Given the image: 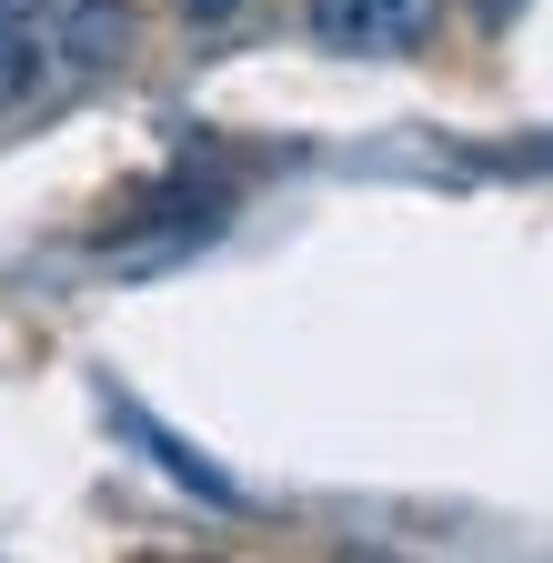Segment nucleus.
Returning a JSON list of instances; mask_svg holds the SVG:
<instances>
[{"instance_id":"obj_5","label":"nucleus","mask_w":553,"mask_h":563,"mask_svg":"<svg viewBox=\"0 0 553 563\" xmlns=\"http://www.w3.org/2000/svg\"><path fill=\"white\" fill-rule=\"evenodd\" d=\"M181 11H191V21H222V11H232V0H181Z\"/></svg>"},{"instance_id":"obj_6","label":"nucleus","mask_w":553,"mask_h":563,"mask_svg":"<svg viewBox=\"0 0 553 563\" xmlns=\"http://www.w3.org/2000/svg\"><path fill=\"white\" fill-rule=\"evenodd\" d=\"M504 11H513V0H483V21H504Z\"/></svg>"},{"instance_id":"obj_2","label":"nucleus","mask_w":553,"mask_h":563,"mask_svg":"<svg viewBox=\"0 0 553 563\" xmlns=\"http://www.w3.org/2000/svg\"><path fill=\"white\" fill-rule=\"evenodd\" d=\"M41 51H60L71 70H111L131 51V11H121V0H60V21H51Z\"/></svg>"},{"instance_id":"obj_4","label":"nucleus","mask_w":553,"mask_h":563,"mask_svg":"<svg viewBox=\"0 0 553 563\" xmlns=\"http://www.w3.org/2000/svg\"><path fill=\"white\" fill-rule=\"evenodd\" d=\"M31 81H41V31L11 11V0H0V101H21Z\"/></svg>"},{"instance_id":"obj_1","label":"nucleus","mask_w":553,"mask_h":563,"mask_svg":"<svg viewBox=\"0 0 553 563\" xmlns=\"http://www.w3.org/2000/svg\"><path fill=\"white\" fill-rule=\"evenodd\" d=\"M302 21H312V41L342 51V60H402V51L433 41L443 0H302Z\"/></svg>"},{"instance_id":"obj_3","label":"nucleus","mask_w":553,"mask_h":563,"mask_svg":"<svg viewBox=\"0 0 553 563\" xmlns=\"http://www.w3.org/2000/svg\"><path fill=\"white\" fill-rule=\"evenodd\" d=\"M121 433H131V443H152V463H162L172 483H191L201 504H242V483H232V473H212V463H201V453H191L181 433H162V422H152L142 402H121Z\"/></svg>"},{"instance_id":"obj_7","label":"nucleus","mask_w":553,"mask_h":563,"mask_svg":"<svg viewBox=\"0 0 553 563\" xmlns=\"http://www.w3.org/2000/svg\"><path fill=\"white\" fill-rule=\"evenodd\" d=\"M11 11H31V0H11Z\"/></svg>"}]
</instances>
